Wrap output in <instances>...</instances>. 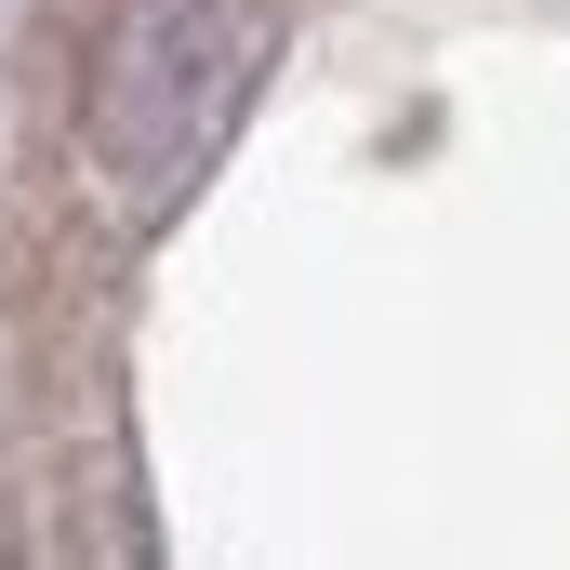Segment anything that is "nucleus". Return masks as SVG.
<instances>
[{"label": "nucleus", "instance_id": "obj_1", "mask_svg": "<svg viewBox=\"0 0 570 570\" xmlns=\"http://www.w3.org/2000/svg\"><path fill=\"white\" fill-rule=\"evenodd\" d=\"M239 80H253V13L239 0H146L120 13V40L94 53V159L159 199V186H186L226 120H239Z\"/></svg>", "mask_w": 570, "mask_h": 570}]
</instances>
